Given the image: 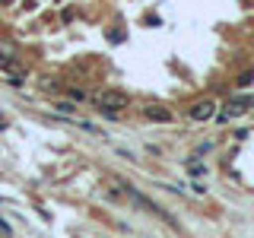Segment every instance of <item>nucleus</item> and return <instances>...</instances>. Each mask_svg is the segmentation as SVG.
Wrapping results in <instances>:
<instances>
[{"label": "nucleus", "instance_id": "obj_3", "mask_svg": "<svg viewBox=\"0 0 254 238\" xmlns=\"http://www.w3.org/2000/svg\"><path fill=\"white\" fill-rule=\"evenodd\" d=\"M216 115V105H213L210 99H203V102H197L194 108H190V121H210V118Z\"/></svg>", "mask_w": 254, "mask_h": 238}, {"label": "nucleus", "instance_id": "obj_1", "mask_svg": "<svg viewBox=\"0 0 254 238\" xmlns=\"http://www.w3.org/2000/svg\"><path fill=\"white\" fill-rule=\"evenodd\" d=\"M95 108L102 111V115H118V111H124V108H130V95L121 92V89H102V92H95Z\"/></svg>", "mask_w": 254, "mask_h": 238}, {"label": "nucleus", "instance_id": "obj_6", "mask_svg": "<svg viewBox=\"0 0 254 238\" xmlns=\"http://www.w3.org/2000/svg\"><path fill=\"white\" fill-rule=\"evenodd\" d=\"M190 175H203V165L200 162H190Z\"/></svg>", "mask_w": 254, "mask_h": 238}, {"label": "nucleus", "instance_id": "obj_7", "mask_svg": "<svg viewBox=\"0 0 254 238\" xmlns=\"http://www.w3.org/2000/svg\"><path fill=\"white\" fill-rule=\"evenodd\" d=\"M0 3H10V0H0Z\"/></svg>", "mask_w": 254, "mask_h": 238}, {"label": "nucleus", "instance_id": "obj_2", "mask_svg": "<svg viewBox=\"0 0 254 238\" xmlns=\"http://www.w3.org/2000/svg\"><path fill=\"white\" fill-rule=\"evenodd\" d=\"M143 118H146V121H156V124H169L172 111L165 105H146V108H143Z\"/></svg>", "mask_w": 254, "mask_h": 238}, {"label": "nucleus", "instance_id": "obj_8", "mask_svg": "<svg viewBox=\"0 0 254 238\" xmlns=\"http://www.w3.org/2000/svg\"><path fill=\"white\" fill-rule=\"evenodd\" d=\"M0 203H3V197H0Z\"/></svg>", "mask_w": 254, "mask_h": 238}, {"label": "nucleus", "instance_id": "obj_5", "mask_svg": "<svg viewBox=\"0 0 254 238\" xmlns=\"http://www.w3.org/2000/svg\"><path fill=\"white\" fill-rule=\"evenodd\" d=\"M70 95H73L76 102H86V99H89V95H86V89H73V92H70Z\"/></svg>", "mask_w": 254, "mask_h": 238}, {"label": "nucleus", "instance_id": "obj_4", "mask_svg": "<svg viewBox=\"0 0 254 238\" xmlns=\"http://www.w3.org/2000/svg\"><path fill=\"white\" fill-rule=\"evenodd\" d=\"M54 108H58L61 115H67V118H70V115H73V111H76V105H73V102H58V105H54Z\"/></svg>", "mask_w": 254, "mask_h": 238}]
</instances>
